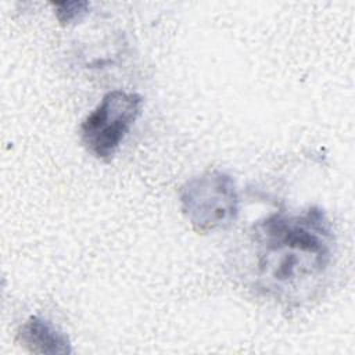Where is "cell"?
I'll return each instance as SVG.
<instances>
[{"label":"cell","instance_id":"cell-1","mask_svg":"<svg viewBox=\"0 0 355 355\" xmlns=\"http://www.w3.org/2000/svg\"><path fill=\"white\" fill-rule=\"evenodd\" d=\"M247 283L259 294L301 304L326 283L336 257V236L326 212L308 207L257 220L240 254Z\"/></svg>","mask_w":355,"mask_h":355},{"label":"cell","instance_id":"cell-2","mask_svg":"<svg viewBox=\"0 0 355 355\" xmlns=\"http://www.w3.org/2000/svg\"><path fill=\"white\" fill-rule=\"evenodd\" d=\"M180 209L200 234L229 227L239 216L240 196L234 179L219 169H208L179 190Z\"/></svg>","mask_w":355,"mask_h":355},{"label":"cell","instance_id":"cell-3","mask_svg":"<svg viewBox=\"0 0 355 355\" xmlns=\"http://www.w3.org/2000/svg\"><path fill=\"white\" fill-rule=\"evenodd\" d=\"M143 97L135 92L111 90L79 126L86 151L103 162H110L141 115Z\"/></svg>","mask_w":355,"mask_h":355},{"label":"cell","instance_id":"cell-4","mask_svg":"<svg viewBox=\"0 0 355 355\" xmlns=\"http://www.w3.org/2000/svg\"><path fill=\"white\" fill-rule=\"evenodd\" d=\"M17 341L31 354L67 355L72 344L67 333L39 315L29 316L17 330Z\"/></svg>","mask_w":355,"mask_h":355},{"label":"cell","instance_id":"cell-5","mask_svg":"<svg viewBox=\"0 0 355 355\" xmlns=\"http://www.w3.org/2000/svg\"><path fill=\"white\" fill-rule=\"evenodd\" d=\"M55 8V17L61 25H69L82 19L90 7L87 1H62L53 3Z\"/></svg>","mask_w":355,"mask_h":355}]
</instances>
